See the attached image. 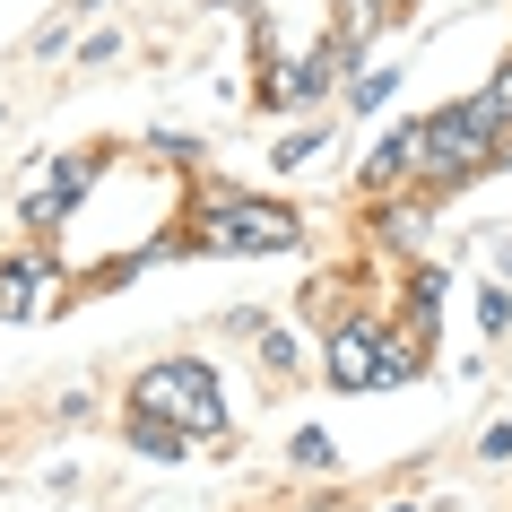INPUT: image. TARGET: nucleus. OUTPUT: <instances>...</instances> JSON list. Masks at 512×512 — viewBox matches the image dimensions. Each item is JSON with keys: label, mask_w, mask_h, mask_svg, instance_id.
<instances>
[{"label": "nucleus", "mask_w": 512, "mask_h": 512, "mask_svg": "<svg viewBox=\"0 0 512 512\" xmlns=\"http://www.w3.org/2000/svg\"><path fill=\"white\" fill-rule=\"evenodd\" d=\"M296 243H304V217L287 209V200H252V191H226V183H200V191H191L183 252L243 261V252H296Z\"/></svg>", "instance_id": "obj_1"}, {"label": "nucleus", "mask_w": 512, "mask_h": 512, "mask_svg": "<svg viewBox=\"0 0 512 512\" xmlns=\"http://www.w3.org/2000/svg\"><path fill=\"white\" fill-rule=\"evenodd\" d=\"M417 365H426V348L408 330H382L374 313H339L330 339H322V382L330 391H400V382H417Z\"/></svg>", "instance_id": "obj_2"}, {"label": "nucleus", "mask_w": 512, "mask_h": 512, "mask_svg": "<svg viewBox=\"0 0 512 512\" xmlns=\"http://www.w3.org/2000/svg\"><path fill=\"white\" fill-rule=\"evenodd\" d=\"M131 408H157L191 443H217L226 434V391H217V365L200 356H165V365H139L131 374Z\"/></svg>", "instance_id": "obj_3"}, {"label": "nucleus", "mask_w": 512, "mask_h": 512, "mask_svg": "<svg viewBox=\"0 0 512 512\" xmlns=\"http://www.w3.org/2000/svg\"><path fill=\"white\" fill-rule=\"evenodd\" d=\"M504 157H512L504 139H486L460 105H443V113H426V174H417V191H426V200H443V191H460V183H478V174H495Z\"/></svg>", "instance_id": "obj_4"}, {"label": "nucleus", "mask_w": 512, "mask_h": 512, "mask_svg": "<svg viewBox=\"0 0 512 512\" xmlns=\"http://www.w3.org/2000/svg\"><path fill=\"white\" fill-rule=\"evenodd\" d=\"M96 174H105V148H70V157H53V174L27 191V226H35V235H61V226L79 217V200L96 191Z\"/></svg>", "instance_id": "obj_5"}, {"label": "nucleus", "mask_w": 512, "mask_h": 512, "mask_svg": "<svg viewBox=\"0 0 512 512\" xmlns=\"http://www.w3.org/2000/svg\"><path fill=\"white\" fill-rule=\"evenodd\" d=\"M417 174H426V113H408V122H391V131L365 148V165H356V183L374 191H417Z\"/></svg>", "instance_id": "obj_6"}, {"label": "nucleus", "mask_w": 512, "mask_h": 512, "mask_svg": "<svg viewBox=\"0 0 512 512\" xmlns=\"http://www.w3.org/2000/svg\"><path fill=\"white\" fill-rule=\"evenodd\" d=\"M53 304H61L53 252H9V261H0V322H44Z\"/></svg>", "instance_id": "obj_7"}, {"label": "nucleus", "mask_w": 512, "mask_h": 512, "mask_svg": "<svg viewBox=\"0 0 512 512\" xmlns=\"http://www.w3.org/2000/svg\"><path fill=\"white\" fill-rule=\"evenodd\" d=\"M122 443H131L139 460H183L191 452V434L174 426V417H157V408H131V417H122Z\"/></svg>", "instance_id": "obj_8"}, {"label": "nucleus", "mask_w": 512, "mask_h": 512, "mask_svg": "<svg viewBox=\"0 0 512 512\" xmlns=\"http://www.w3.org/2000/svg\"><path fill=\"white\" fill-rule=\"evenodd\" d=\"M460 113H469L486 139H504V148H512V61H504L486 87H469V96H460Z\"/></svg>", "instance_id": "obj_9"}, {"label": "nucleus", "mask_w": 512, "mask_h": 512, "mask_svg": "<svg viewBox=\"0 0 512 512\" xmlns=\"http://www.w3.org/2000/svg\"><path fill=\"white\" fill-rule=\"evenodd\" d=\"M417 226H426V200H408V191H382V209H374V243H400V252H417Z\"/></svg>", "instance_id": "obj_10"}, {"label": "nucleus", "mask_w": 512, "mask_h": 512, "mask_svg": "<svg viewBox=\"0 0 512 512\" xmlns=\"http://www.w3.org/2000/svg\"><path fill=\"white\" fill-rule=\"evenodd\" d=\"M434 322H443V270H417L408 278V339L434 348Z\"/></svg>", "instance_id": "obj_11"}, {"label": "nucleus", "mask_w": 512, "mask_h": 512, "mask_svg": "<svg viewBox=\"0 0 512 512\" xmlns=\"http://www.w3.org/2000/svg\"><path fill=\"white\" fill-rule=\"evenodd\" d=\"M391 87H400V61H365V70L348 79V113H382Z\"/></svg>", "instance_id": "obj_12"}, {"label": "nucleus", "mask_w": 512, "mask_h": 512, "mask_svg": "<svg viewBox=\"0 0 512 512\" xmlns=\"http://www.w3.org/2000/svg\"><path fill=\"white\" fill-rule=\"evenodd\" d=\"M243 330H252V348H261V365H270V374H296V339H287L278 322H243Z\"/></svg>", "instance_id": "obj_13"}, {"label": "nucleus", "mask_w": 512, "mask_h": 512, "mask_svg": "<svg viewBox=\"0 0 512 512\" xmlns=\"http://www.w3.org/2000/svg\"><path fill=\"white\" fill-rule=\"evenodd\" d=\"M322 148H330V122H322V131H296V139H278V174H304V165H313V157H322Z\"/></svg>", "instance_id": "obj_14"}, {"label": "nucleus", "mask_w": 512, "mask_h": 512, "mask_svg": "<svg viewBox=\"0 0 512 512\" xmlns=\"http://www.w3.org/2000/svg\"><path fill=\"white\" fill-rule=\"evenodd\" d=\"M478 330H486V339H504V330H512V287H478Z\"/></svg>", "instance_id": "obj_15"}, {"label": "nucleus", "mask_w": 512, "mask_h": 512, "mask_svg": "<svg viewBox=\"0 0 512 512\" xmlns=\"http://www.w3.org/2000/svg\"><path fill=\"white\" fill-rule=\"evenodd\" d=\"M330 460H339V452H330V434L304 426V434H296V469H330Z\"/></svg>", "instance_id": "obj_16"}, {"label": "nucleus", "mask_w": 512, "mask_h": 512, "mask_svg": "<svg viewBox=\"0 0 512 512\" xmlns=\"http://www.w3.org/2000/svg\"><path fill=\"white\" fill-rule=\"evenodd\" d=\"M339 9H348V0H339Z\"/></svg>", "instance_id": "obj_17"}]
</instances>
